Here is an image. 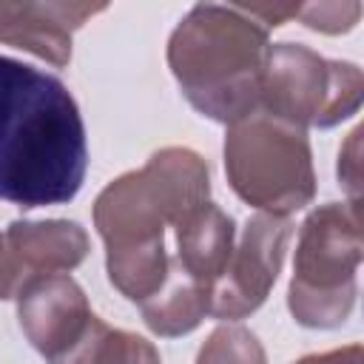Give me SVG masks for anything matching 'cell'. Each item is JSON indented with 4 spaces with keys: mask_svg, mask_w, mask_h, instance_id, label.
Here are the masks:
<instances>
[{
    "mask_svg": "<svg viewBox=\"0 0 364 364\" xmlns=\"http://www.w3.org/2000/svg\"><path fill=\"white\" fill-rule=\"evenodd\" d=\"M358 202H330L307 216L299 236L290 310L304 327H336L355 299V267L361 262Z\"/></svg>",
    "mask_w": 364,
    "mask_h": 364,
    "instance_id": "277c9868",
    "label": "cell"
},
{
    "mask_svg": "<svg viewBox=\"0 0 364 364\" xmlns=\"http://www.w3.org/2000/svg\"><path fill=\"white\" fill-rule=\"evenodd\" d=\"M51 364H159V353L154 350L151 341L114 330L97 316L85 327V333Z\"/></svg>",
    "mask_w": 364,
    "mask_h": 364,
    "instance_id": "4fadbf2b",
    "label": "cell"
},
{
    "mask_svg": "<svg viewBox=\"0 0 364 364\" xmlns=\"http://www.w3.org/2000/svg\"><path fill=\"white\" fill-rule=\"evenodd\" d=\"M196 364H264V350L250 330L228 324L205 341Z\"/></svg>",
    "mask_w": 364,
    "mask_h": 364,
    "instance_id": "5bb4252c",
    "label": "cell"
},
{
    "mask_svg": "<svg viewBox=\"0 0 364 364\" xmlns=\"http://www.w3.org/2000/svg\"><path fill=\"white\" fill-rule=\"evenodd\" d=\"M225 171L245 202L276 216L304 208L316 191L304 131L264 111L230 125Z\"/></svg>",
    "mask_w": 364,
    "mask_h": 364,
    "instance_id": "5b68a950",
    "label": "cell"
},
{
    "mask_svg": "<svg viewBox=\"0 0 364 364\" xmlns=\"http://www.w3.org/2000/svg\"><path fill=\"white\" fill-rule=\"evenodd\" d=\"M358 14H361L358 3H318V6H301L296 17H301L307 28L338 34V31L353 28Z\"/></svg>",
    "mask_w": 364,
    "mask_h": 364,
    "instance_id": "9a60e30c",
    "label": "cell"
},
{
    "mask_svg": "<svg viewBox=\"0 0 364 364\" xmlns=\"http://www.w3.org/2000/svg\"><path fill=\"white\" fill-rule=\"evenodd\" d=\"M17 290H20V273L14 267L6 239L0 236V299H11V296H17Z\"/></svg>",
    "mask_w": 364,
    "mask_h": 364,
    "instance_id": "2e32d148",
    "label": "cell"
},
{
    "mask_svg": "<svg viewBox=\"0 0 364 364\" xmlns=\"http://www.w3.org/2000/svg\"><path fill=\"white\" fill-rule=\"evenodd\" d=\"M361 71L293 43L270 46L259 111L296 128H330L358 108Z\"/></svg>",
    "mask_w": 364,
    "mask_h": 364,
    "instance_id": "8992f818",
    "label": "cell"
},
{
    "mask_svg": "<svg viewBox=\"0 0 364 364\" xmlns=\"http://www.w3.org/2000/svg\"><path fill=\"white\" fill-rule=\"evenodd\" d=\"M88 171L85 122L54 77L0 57V199L20 208L63 205Z\"/></svg>",
    "mask_w": 364,
    "mask_h": 364,
    "instance_id": "6da1fadb",
    "label": "cell"
},
{
    "mask_svg": "<svg viewBox=\"0 0 364 364\" xmlns=\"http://www.w3.org/2000/svg\"><path fill=\"white\" fill-rule=\"evenodd\" d=\"M208 168L185 148H165L142 171L111 182L97 205L94 222L108 247V279L131 301L151 299L165 276V222H179L191 208L208 202Z\"/></svg>",
    "mask_w": 364,
    "mask_h": 364,
    "instance_id": "7a4b0ae2",
    "label": "cell"
},
{
    "mask_svg": "<svg viewBox=\"0 0 364 364\" xmlns=\"http://www.w3.org/2000/svg\"><path fill=\"white\" fill-rule=\"evenodd\" d=\"M296 364H361V347L353 344L347 350H333V353H321V355H307Z\"/></svg>",
    "mask_w": 364,
    "mask_h": 364,
    "instance_id": "e0dca14e",
    "label": "cell"
},
{
    "mask_svg": "<svg viewBox=\"0 0 364 364\" xmlns=\"http://www.w3.org/2000/svg\"><path fill=\"white\" fill-rule=\"evenodd\" d=\"M102 9V3H0V43L65 65L71 60V31Z\"/></svg>",
    "mask_w": 364,
    "mask_h": 364,
    "instance_id": "9c48e42d",
    "label": "cell"
},
{
    "mask_svg": "<svg viewBox=\"0 0 364 364\" xmlns=\"http://www.w3.org/2000/svg\"><path fill=\"white\" fill-rule=\"evenodd\" d=\"M290 239V219L276 213H256L247 219L239 245L233 247L222 276L210 287L213 318H245L270 293L284 247Z\"/></svg>",
    "mask_w": 364,
    "mask_h": 364,
    "instance_id": "52a82bcc",
    "label": "cell"
},
{
    "mask_svg": "<svg viewBox=\"0 0 364 364\" xmlns=\"http://www.w3.org/2000/svg\"><path fill=\"white\" fill-rule=\"evenodd\" d=\"M20 324L28 341L51 361L65 353L91 324L94 313L71 276H34L17 290Z\"/></svg>",
    "mask_w": 364,
    "mask_h": 364,
    "instance_id": "ba28073f",
    "label": "cell"
},
{
    "mask_svg": "<svg viewBox=\"0 0 364 364\" xmlns=\"http://www.w3.org/2000/svg\"><path fill=\"white\" fill-rule=\"evenodd\" d=\"M267 57V31L239 6H193L168 46L182 94L228 125L259 111Z\"/></svg>",
    "mask_w": 364,
    "mask_h": 364,
    "instance_id": "3957f363",
    "label": "cell"
},
{
    "mask_svg": "<svg viewBox=\"0 0 364 364\" xmlns=\"http://www.w3.org/2000/svg\"><path fill=\"white\" fill-rule=\"evenodd\" d=\"M139 307H142L145 324L154 333L182 336V333H191L210 313V287L188 276L182 264L171 259L162 287L151 299H145Z\"/></svg>",
    "mask_w": 364,
    "mask_h": 364,
    "instance_id": "7c38bea8",
    "label": "cell"
},
{
    "mask_svg": "<svg viewBox=\"0 0 364 364\" xmlns=\"http://www.w3.org/2000/svg\"><path fill=\"white\" fill-rule=\"evenodd\" d=\"M179 256H173L188 276L213 287L233 253V219L213 202L191 208L176 222Z\"/></svg>",
    "mask_w": 364,
    "mask_h": 364,
    "instance_id": "8fae6325",
    "label": "cell"
},
{
    "mask_svg": "<svg viewBox=\"0 0 364 364\" xmlns=\"http://www.w3.org/2000/svg\"><path fill=\"white\" fill-rule=\"evenodd\" d=\"M9 253L20 273V287L34 276L65 273L88 253V236L77 222H11Z\"/></svg>",
    "mask_w": 364,
    "mask_h": 364,
    "instance_id": "30bf717a",
    "label": "cell"
}]
</instances>
